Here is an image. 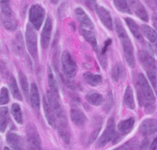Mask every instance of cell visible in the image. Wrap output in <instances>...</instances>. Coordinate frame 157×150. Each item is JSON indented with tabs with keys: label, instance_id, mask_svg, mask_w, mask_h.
Wrapping results in <instances>:
<instances>
[{
	"label": "cell",
	"instance_id": "cell-1",
	"mask_svg": "<svg viewBox=\"0 0 157 150\" xmlns=\"http://www.w3.org/2000/svg\"><path fill=\"white\" fill-rule=\"evenodd\" d=\"M116 30L118 36L120 38V41L122 45V49L124 52V55L126 58V61L128 65L131 67H134L135 65V58H134V51H133V46L132 43L131 42V40L125 31L123 26L121 25L120 20H116Z\"/></svg>",
	"mask_w": 157,
	"mask_h": 150
},
{
	"label": "cell",
	"instance_id": "cell-2",
	"mask_svg": "<svg viewBox=\"0 0 157 150\" xmlns=\"http://www.w3.org/2000/svg\"><path fill=\"white\" fill-rule=\"evenodd\" d=\"M139 58L157 94V64L155 58L147 52L139 53Z\"/></svg>",
	"mask_w": 157,
	"mask_h": 150
},
{
	"label": "cell",
	"instance_id": "cell-3",
	"mask_svg": "<svg viewBox=\"0 0 157 150\" xmlns=\"http://www.w3.org/2000/svg\"><path fill=\"white\" fill-rule=\"evenodd\" d=\"M37 33L35 30V28H33L32 25L28 24L26 29V43L28 50L30 53V55L33 58L37 57L38 53V41H37Z\"/></svg>",
	"mask_w": 157,
	"mask_h": 150
},
{
	"label": "cell",
	"instance_id": "cell-4",
	"mask_svg": "<svg viewBox=\"0 0 157 150\" xmlns=\"http://www.w3.org/2000/svg\"><path fill=\"white\" fill-rule=\"evenodd\" d=\"M62 66L63 74L67 78H73L75 77L77 65L68 52H64L62 55Z\"/></svg>",
	"mask_w": 157,
	"mask_h": 150
},
{
	"label": "cell",
	"instance_id": "cell-5",
	"mask_svg": "<svg viewBox=\"0 0 157 150\" xmlns=\"http://www.w3.org/2000/svg\"><path fill=\"white\" fill-rule=\"evenodd\" d=\"M27 141L29 150H41V141L33 124H29L27 127Z\"/></svg>",
	"mask_w": 157,
	"mask_h": 150
},
{
	"label": "cell",
	"instance_id": "cell-6",
	"mask_svg": "<svg viewBox=\"0 0 157 150\" xmlns=\"http://www.w3.org/2000/svg\"><path fill=\"white\" fill-rule=\"evenodd\" d=\"M44 16H45V11L40 5H33L30 7L29 18L31 25L36 30H39L40 28L44 19Z\"/></svg>",
	"mask_w": 157,
	"mask_h": 150
},
{
	"label": "cell",
	"instance_id": "cell-7",
	"mask_svg": "<svg viewBox=\"0 0 157 150\" xmlns=\"http://www.w3.org/2000/svg\"><path fill=\"white\" fill-rule=\"evenodd\" d=\"M115 136V124H114V119L110 118L108 121L107 127L103 133V135L99 137V139L97 142L98 148H103L108 143H109L113 137Z\"/></svg>",
	"mask_w": 157,
	"mask_h": 150
},
{
	"label": "cell",
	"instance_id": "cell-8",
	"mask_svg": "<svg viewBox=\"0 0 157 150\" xmlns=\"http://www.w3.org/2000/svg\"><path fill=\"white\" fill-rule=\"evenodd\" d=\"M137 84L139 85L144 97L145 99L146 103L148 102H155V94L147 81V79L145 78V77L143 74H140L138 76V80H137Z\"/></svg>",
	"mask_w": 157,
	"mask_h": 150
},
{
	"label": "cell",
	"instance_id": "cell-9",
	"mask_svg": "<svg viewBox=\"0 0 157 150\" xmlns=\"http://www.w3.org/2000/svg\"><path fill=\"white\" fill-rule=\"evenodd\" d=\"M71 119L73 121V123L78 126L79 128H82L86 125V124L87 123V118L86 116V114L76 106H73L71 108Z\"/></svg>",
	"mask_w": 157,
	"mask_h": 150
},
{
	"label": "cell",
	"instance_id": "cell-10",
	"mask_svg": "<svg viewBox=\"0 0 157 150\" xmlns=\"http://www.w3.org/2000/svg\"><path fill=\"white\" fill-rule=\"evenodd\" d=\"M128 2H129L131 9L133 10V12L136 14L137 17H139L144 21H148L149 19L148 13L145 7L144 6V5L139 0H128Z\"/></svg>",
	"mask_w": 157,
	"mask_h": 150
},
{
	"label": "cell",
	"instance_id": "cell-11",
	"mask_svg": "<svg viewBox=\"0 0 157 150\" xmlns=\"http://www.w3.org/2000/svg\"><path fill=\"white\" fill-rule=\"evenodd\" d=\"M157 132V120L146 119L140 126V133L143 136H150Z\"/></svg>",
	"mask_w": 157,
	"mask_h": 150
},
{
	"label": "cell",
	"instance_id": "cell-12",
	"mask_svg": "<svg viewBox=\"0 0 157 150\" xmlns=\"http://www.w3.org/2000/svg\"><path fill=\"white\" fill-rule=\"evenodd\" d=\"M52 19L50 18H47L42 32H41V46L42 48H47L49 46L50 43V40H51V33H52Z\"/></svg>",
	"mask_w": 157,
	"mask_h": 150
},
{
	"label": "cell",
	"instance_id": "cell-13",
	"mask_svg": "<svg viewBox=\"0 0 157 150\" xmlns=\"http://www.w3.org/2000/svg\"><path fill=\"white\" fill-rule=\"evenodd\" d=\"M97 13L100 21L104 24V26L109 30H112V19L109 12L103 6H98Z\"/></svg>",
	"mask_w": 157,
	"mask_h": 150
},
{
	"label": "cell",
	"instance_id": "cell-14",
	"mask_svg": "<svg viewBox=\"0 0 157 150\" xmlns=\"http://www.w3.org/2000/svg\"><path fill=\"white\" fill-rule=\"evenodd\" d=\"M75 16H76L78 21L80 22L81 27H84V28H86L89 30H94L93 22L91 21V19L88 18V16L86 14V12L82 8L77 7L75 9Z\"/></svg>",
	"mask_w": 157,
	"mask_h": 150
},
{
	"label": "cell",
	"instance_id": "cell-15",
	"mask_svg": "<svg viewBox=\"0 0 157 150\" xmlns=\"http://www.w3.org/2000/svg\"><path fill=\"white\" fill-rule=\"evenodd\" d=\"M6 141L12 150H24L23 139L18 135L9 133L6 136Z\"/></svg>",
	"mask_w": 157,
	"mask_h": 150
},
{
	"label": "cell",
	"instance_id": "cell-16",
	"mask_svg": "<svg viewBox=\"0 0 157 150\" xmlns=\"http://www.w3.org/2000/svg\"><path fill=\"white\" fill-rule=\"evenodd\" d=\"M58 132L63 140L68 144L70 142V129L66 118L58 120Z\"/></svg>",
	"mask_w": 157,
	"mask_h": 150
},
{
	"label": "cell",
	"instance_id": "cell-17",
	"mask_svg": "<svg viewBox=\"0 0 157 150\" xmlns=\"http://www.w3.org/2000/svg\"><path fill=\"white\" fill-rule=\"evenodd\" d=\"M43 110H44V113H45V116H46V119H47L49 124L52 126H55L57 118H56L53 109L52 108V106L50 105V103L47 100V97L43 98Z\"/></svg>",
	"mask_w": 157,
	"mask_h": 150
},
{
	"label": "cell",
	"instance_id": "cell-18",
	"mask_svg": "<svg viewBox=\"0 0 157 150\" xmlns=\"http://www.w3.org/2000/svg\"><path fill=\"white\" fill-rule=\"evenodd\" d=\"M80 32L83 35V37L91 44V46L95 50H97L98 43H97V38H96V35H95L94 30H93L86 29V28H84V27H80Z\"/></svg>",
	"mask_w": 157,
	"mask_h": 150
},
{
	"label": "cell",
	"instance_id": "cell-19",
	"mask_svg": "<svg viewBox=\"0 0 157 150\" xmlns=\"http://www.w3.org/2000/svg\"><path fill=\"white\" fill-rule=\"evenodd\" d=\"M134 123H135L134 118H130V119L121 121L118 124V130H119V132L121 134H122V135L129 134L132 130L133 125H134Z\"/></svg>",
	"mask_w": 157,
	"mask_h": 150
},
{
	"label": "cell",
	"instance_id": "cell-20",
	"mask_svg": "<svg viewBox=\"0 0 157 150\" xmlns=\"http://www.w3.org/2000/svg\"><path fill=\"white\" fill-rule=\"evenodd\" d=\"M30 101H31L32 107L37 112H39V109H40V94H39V90H38V87L34 83L31 84V88H30Z\"/></svg>",
	"mask_w": 157,
	"mask_h": 150
},
{
	"label": "cell",
	"instance_id": "cell-21",
	"mask_svg": "<svg viewBox=\"0 0 157 150\" xmlns=\"http://www.w3.org/2000/svg\"><path fill=\"white\" fill-rule=\"evenodd\" d=\"M12 47H13V51L14 53H16V54L17 55H21L24 53V45H23V40H22V35L20 32H18L14 41H13V44H12Z\"/></svg>",
	"mask_w": 157,
	"mask_h": 150
},
{
	"label": "cell",
	"instance_id": "cell-22",
	"mask_svg": "<svg viewBox=\"0 0 157 150\" xmlns=\"http://www.w3.org/2000/svg\"><path fill=\"white\" fill-rule=\"evenodd\" d=\"M48 82H49V87H50V90L51 92L57 98L60 99V94H59V90H58V87H57V83L56 80L54 78V76L52 72V69L49 67L48 68Z\"/></svg>",
	"mask_w": 157,
	"mask_h": 150
},
{
	"label": "cell",
	"instance_id": "cell-23",
	"mask_svg": "<svg viewBox=\"0 0 157 150\" xmlns=\"http://www.w3.org/2000/svg\"><path fill=\"white\" fill-rule=\"evenodd\" d=\"M84 78L87 84L93 87H96L102 82V77L100 75H95V74L88 73V72L84 75Z\"/></svg>",
	"mask_w": 157,
	"mask_h": 150
},
{
	"label": "cell",
	"instance_id": "cell-24",
	"mask_svg": "<svg viewBox=\"0 0 157 150\" xmlns=\"http://www.w3.org/2000/svg\"><path fill=\"white\" fill-rule=\"evenodd\" d=\"M142 31L144 36L153 43H157V33L156 31L147 25L142 26Z\"/></svg>",
	"mask_w": 157,
	"mask_h": 150
},
{
	"label": "cell",
	"instance_id": "cell-25",
	"mask_svg": "<svg viewBox=\"0 0 157 150\" xmlns=\"http://www.w3.org/2000/svg\"><path fill=\"white\" fill-rule=\"evenodd\" d=\"M124 103L131 110H133L135 108L133 92H132V89L130 87H128L126 89V90H125V94H124Z\"/></svg>",
	"mask_w": 157,
	"mask_h": 150
},
{
	"label": "cell",
	"instance_id": "cell-26",
	"mask_svg": "<svg viewBox=\"0 0 157 150\" xmlns=\"http://www.w3.org/2000/svg\"><path fill=\"white\" fill-rule=\"evenodd\" d=\"M125 21L128 25V27L130 28L131 31L132 32V34L138 39V40H143V36H142V33L140 31V29L138 27V25L136 24V22L134 20H132V18H125Z\"/></svg>",
	"mask_w": 157,
	"mask_h": 150
},
{
	"label": "cell",
	"instance_id": "cell-27",
	"mask_svg": "<svg viewBox=\"0 0 157 150\" xmlns=\"http://www.w3.org/2000/svg\"><path fill=\"white\" fill-rule=\"evenodd\" d=\"M8 85H9V88H10V90H11V93L13 95L14 98L21 101L22 98H21V94L18 90V88H17V82H16V79L14 77L10 76L9 78H8Z\"/></svg>",
	"mask_w": 157,
	"mask_h": 150
},
{
	"label": "cell",
	"instance_id": "cell-28",
	"mask_svg": "<svg viewBox=\"0 0 157 150\" xmlns=\"http://www.w3.org/2000/svg\"><path fill=\"white\" fill-rule=\"evenodd\" d=\"M113 2H114L116 8L119 11L122 13H127V14L132 13L129 2H127V0H113Z\"/></svg>",
	"mask_w": 157,
	"mask_h": 150
},
{
	"label": "cell",
	"instance_id": "cell-29",
	"mask_svg": "<svg viewBox=\"0 0 157 150\" xmlns=\"http://www.w3.org/2000/svg\"><path fill=\"white\" fill-rule=\"evenodd\" d=\"M8 123V111L7 108L3 107L0 109V130L3 133Z\"/></svg>",
	"mask_w": 157,
	"mask_h": 150
},
{
	"label": "cell",
	"instance_id": "cell-30",
	"mask_svg": "<svg viewBox=\"0 0 157 150\" xmlns=\"http://www.w3.org/2000/svg\"><path fill=\"white\" fill-rule=\"evenodd\" d=\"M11 112H12L16 122L17 124H21L23 123V117H22V112H21L19 105L17 104V103L12 104V106H11Z\"/></svg>",
	"mask_w": 157,
	"mask_h": 150
},
{
	"label": "cell",
	"instance_id": "cell-31",
	"mask_svg": "<svg viewBox=\"0 0 157 150\" xmlns=\"http://www.w3.org/2000/svg\"><path fill=\"white\" fill-rule=\"evenodd\" d=\"M86 100L87 101L92 104V105H95V106H98L100 105L102 102H103V97L98 94V93H90L86 96Z\"/></svg>",
	"mask_w": 157,
	"mask_h": 150
},
{
	"label": "cell",
	"instance_id": "cell-32",
	"mask_svg": "<svg viewBox=\"0 0 157 150\" xmlns=\"http://www.w3.org/2000/svg\"><path fill=\"white\" fill-rule=\"evenodd\" d=\"M2 22H3L4 27L9 30H15L17 26V22L14 17L13 18H2Z\"/></svg>",
	"mask_w": 157,
	"mask_h": 150
},
{
	"label": "cell",
	"instance_id": "cell-33",
	"mask_svg": "<svg viewBox=\"0 0 157 150\" xmlns=\"http://www.w3.org/2000/svg\"><path fill=\"white\" fill-rule=\"evenodd\" d=\"M18 77H19V82H20L21 88H22V91H23L24 95L28 98L29 97V83H28V79H27L26 76L24 75V73H22V72H19Z\"/></svg>",
	"mask_w": 157,
	"mask_h": 150
},
{
	"label": "cell",
	"instance_id": "cell-34",
	"mask_svg": "<svg viewBox=\"0 0 157 150\" xmlns=\"http://www.w3.org/2000/svg\"><path fill=\"white\" fill-rule=\"evenodd\" d=\"M8 101H9L8 91L6 88H2L1 94H0V103H1V105H4V104H6Z\"/></svg>",
	"mask_w": 157,
	"mask_h": 150
},
{
	"label": "cell",
	"instance_id": "cell-35",
	"mask_svg": "<svg viewBox=\"0 0 157 150\" xmlns=\"http://www.w3.org/2000/svg\"><path fill=\"white\" fill-rule=\"evenodd\" d=\"M123 150H136L138 149V141L137 139H132V140H130L129 142H127L124 147H123Z\"/></svg>",
	"mask_w": 157,
	"mask_h": 150
},
{
	"label": "cell",
	"instance_id": "cell-36",
	"mask_svg": "<svg viewBox=\"0 0 157 150\" xmlns=\"http://www.w3.org/2000/svg\"><path fill=\"white\" fill-rule=\"evenodd\" d=\"M120 76H121V68H120L119 65H116L111 70V77H112L113 81L118 82L119 78H120Z\"/></svg>",
	"mask_w": 157,
	"mask_h": 150
},
{
	"label": "cell",
	"instance_id": "cell-37",
	"mask_svg": "<svg viewBox=\"0 0 157 150\" xmlns=\"http://www.w3.org/2000/svg\"><path fill=\"white\" fill-rule=\"evenodd\" d=\"M155 102H148V103H145V112L150 114V113H153V112L155 111Z\"/></svg>",
	"mask_w": 157,
	"mask_h": 150
},
{
	"label": "cell",
	"instance_id": "cell-38",
	"mask_svg": "<svg viewBox=\"0 0 157 150\" xmlns=\"http://www.w3.org/2000/svg\"><path fill=\"white\" fill-rule=\"evenodd\" d=\"M85 2V4L90 7L91 9H95L96 8V5H97V0H83Z\"/></svg>",
	"mask_w": 157,
	"mask_h": 150
},
{
	"label": "cell",
	"instance_id": "cell-39",
	"mask_svg": "<svg viewBox=\"0 0 157 150\" xmlns=\"http://www.w3.org/2000/svg\"><path fill=\"white\" fill-rule=\"evenodd\" d=\"M149 149V140L145 139L143 141V143L141 144L140 148L137 150H148Z\"/></svg>",
	"mask_w": 157,
	"mask_h": 150
},
{
	"label": "cell",
	"instance_id": "cell-40",
	"mask_svg": "<svg viewBox=\"0 0 157 150\" xmlns=\"http://www.w3.org/2000/svg\"><path fill=\"white\" fill-rule=\"evenodd\" d=\"M111 43V40L109 39V40H108L107 41H106V43H105V46H104V48H103V50H102V54H105V53H106V50H107V48L109 47V45Z\"/></svg>",
	"mask_w": 157,
	"mask_h": 150
},
{
	"label": "cell",
	"instance_id": "cell-41",
	"mask_svg": "<svg viewBox=\"0 0 157 150\" xmlns=\"http://www.w3.org/2000/svg\"><path fill=\"white\" fill-rule=\"evenodd\" d=\"M151 150H157V137L154 140V142L151 146Z\"/></svg>",
	"mask_w": 157,
	"mask_h": 150
},
{
	"label": "cell",
	"instance_id": "cell-42",
	"mask_svg": "<svg viewBox=\"0 0 157 150\" xmlns=\"http://www.w3.org/2000/svg\"><path fill=\"white\" fill-rule=\"evenodd\" d=\"M153 20H154V25H155V27L156 28L157 30V16H154Z\"/></svg>",
	"mask_w": 157,
	"mask_h": 150
},
{
	"label": "cell",
	"instance_id": "cell-43",
	"mask_svg": "<svg viewBox=\"0 0 157 150\" xmlns=\"http://www.w3.org/2000/svg\"><path fill=\"white\" fill-rule=\"evenodd\" d=\"M50 1H51L52 4H56V3H58V1H59V0H50Z\"/></svg>",
	"mask_w": 157,
	"mask_h": 150
},
{
	"label": "cell",
	"instance_id": "cell-44",
	"mask_svg": "<svg viewBox=\"0 0 157 150\" xmlns=\"http://www.w3.org/2000/svg\"><path fill=\"white\" fill-rule=\"evenodd\" d=\"M1 1V3H8L9 2V0H0Z\"/></svg>",
	"mask_w": 157,
	"mask_h": 150
},
{
	"label": "cell",
	"instance_id": "cell-45",
	"mask_svg": "<svg viewBox=\"0 0 157 150\" xmlns=\"http://www.w3.org/2000/svg\"><path fill=\"white\" fill-rule=\"evenodd\" d=\"M122 148H117V149H114V150H123Z\"/></svg>",
	"mask_w": 157,
	"mask_h": 150
},
{
	"label": "cell",
	"instance_id": "cell-46",
	"mask_svg": "<svg viewBox=\"0 0 157 150\" xmlns=\"http://www.w3.org/2000/svg\"><path fill=\"white\" fill-rule=\"evenodd\" d=\"M3 150H10V149H9V148H5Z\"/></svg>",
	"mask_w": 157,
	"mask_h": 150
},
{
	"label": "cell",
	"instance_id": "cell-47",
	"mask_svg": "<svg viewBox=\"0 0 157 150\" xmlns=\"http://www.w3.org/2000/svg\"><path fill=\"white\" fill-rule=\"evenodd\" d=\"M155 5H156L157 6V0H155Z\"/></svg>",
	"mask_w": 157,
	"mask_h": 150
}]
</instances>
